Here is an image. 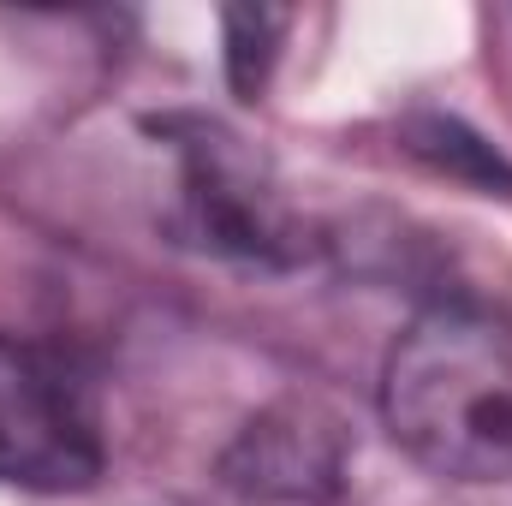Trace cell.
Instances as JSON below:
<instances>
[{
  "label": "cell",
  "mask_w": 512,
  "mask_h": 506,
  "mask_svg": "<svg viewBox=\"0 0 512 506\" xmlns=\"http://www.w3.org/2000/svg\"><path fill=\"white\" fill-rule=\"evenodd\" d=\"M382 417L423 471L512 483V322L477 304L423 310L387 352Z\"/></svg>",
  "instance_id": "cell-1"
},
{
  "label": "cell",
  "mask_w": 512,
  "mask_h": 506,
  "mask_svg": "<svg viewBox=\"0 0 512 506\" xmlns=\"http://www.w3.org/2000/svg\"><path fill=\"white\" fill-rule=\"evenodd\" d=\"M102 477V429L84 381L36 340L0 334V483L84 489Z\"/></svg>",
  "instance_id": "cell-2"
},
{
  "label": "cell",
  "mask_w": 512,
  "mask_h": 506,
  "mask_svg": "<svg viewBox=\"0 0 512 506\" xmlns=\"http://www.w3.org/2000/svg\"><path fill=\"white\" fill-rule=\"evenodd\" d=\"M185 221L209 251L286 262L292 256V221L268 179L239 155V143L215 126H197L185 143Z\"/></svg>",
  "instance_id": "cell-3"
},
{
  "label": "cell",
  "mask_w": 512,
  "mask_h": 506,
  "mask_svg": "<svg viewBox=\"0 0 512 506\" xmlns=\"http://www.w3.org/2000/svg\"><path fill=\"white\" fill-rule=\"evenodd\" d=\"M227 483L262 501H322L340 489V435L304 405L268 411L227 453Z\"/></svg>",
  "instance_id": "cell-4"
},
{
  "label": "cell",
  "mask_w": 512,
  "mask_h": 506,
  "mask_svg": "<svg viewBox=\"0 0 512 506\" xmlns=\"http://www.w3.org/2000/svg\"><path fill=\"white\" fill-rule=\"evenodd\" d=\"M411 149L471 185H507L512 191V167L495 155V143H483L477 131H465L459 120H417L411 126Z\"/></svg>",
  "instance_id": "cell-5"
},
{
  "label": "cell",
  "mask_w": 512,
  "mask_h": 506,
  "mask_svg": "<svg viewBox=\"0 0 512 506\" xmlns=\"http://www.w3.org/2000/svg\"><path fill=\"white\" fill-rule=\"evenodd\" d=\"M280 12H262V6H245V12H227V72L233 84L256 96L268 66H274V36H280Z\"/></svg>",
  "instance_id": "cell-6"
}]
</instances>
